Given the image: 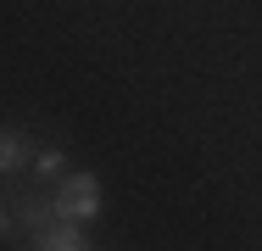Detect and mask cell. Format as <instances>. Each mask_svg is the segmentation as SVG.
Returning a JSON list of instances; mask_svg holds the SVG:
<instances>
[{
  "instance_id": "2",
  "label": "cell",
  "mask_w": 262,
  "mask_h": 251,
  "mask_svg": "<svg viewBox=\"0 0 262 251\" xmlns=\"http://www.w3.org/2000/svg\"><path fill=\"white\" fill-rule=\"evenodd\" d=\"M28 246H39V251H90L95 240L84 235V223H73V218H51L45 229L28 235Z\"/></svg>"
},
{
  "instance_id": "1",
  "label": "cell",
  "mask_w": 262,
  "mask_h": 251,
  "mask_svg": "<svg viewBox=\"0 0 262 251\" xmlns=\"http://www.w3.org/2000/svg\"><path fill=\"white\" fill-rule=\"evenodd\" d=\"M56 218H73V223H90L101 212V179L95 173H61L56 179V196H51Z\"/></svg>"
},
{
  "instance_id": "3",
  "label": "cell",
  "mask_w": 262,
  "mask_h": 251,
  "mask_svg": "<svg viewBox=\"0 0 262 251\" xmlns=\"http://www.w3.org/2000/svg\"><path fill=\"white\" fill-rule=\"evenodd\" d=\"M34 151H39L34 134H23V129H0V173L17 179L23 168H34Z\"/></svg>"
},
{
  "instance_id": "4",
  "label": "cell",
  "mask_w": 262,
  "mask_h": 251,
  "mask_svg": "<svg viewBox=\"0 0 262 251\" xmlns=\"http://www.w3.org/2000/svg\"><path fill=\"white\" fill-rule=\"evenodd\" d=\"M11 212H17V223H23V235H34V229H45L56 212L51 201H39V190H11Z\"/></svg>"
},
{
  "instance_id": "6",
  "label": "cell",
  "mask_w": 262,
  "mask_h": 251,
  "mask_svg": "<svg viewBox=\"0 0 262 251\" xmlns=\"http://www.w3.org/2000/svg\"><path fill=\"white\" fill-rule=\"evenodd\" d=\"M6 229H11V212H6V206H0V235H6Z\"/></svg>"
},
{
  "instance_id": "5",
  "label": "cell",
  "mask_w": 262,
  "mask_h": 251,
  "mask_svg": "<svg viewBox=\"0 0 262 251\" xmlns=\"http://www.w3.org/2000/svg\"><path fill=\"white\" fill-rule=\"evenodd\" d=\"M34 173H39V179H61V173H67V151L61 145H39L34 151Z\"/></svg>"
}]
</instances>
